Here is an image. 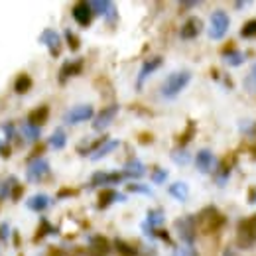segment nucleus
I'll use <instances>...</instances> for the list:
<instances>
[{
	"mask_svg": "<svg viewBox=\"0 0 256 256\" xmlns=\"http://www.w3.org/2000/svg\"><path fill=\"white\" fill-rule=\"evenodd\" d=\"M192 81V73L190 71H176L172 75H168V79L162 85V96L164 98H176Z\"/></svg>",
	"mask_w": 256,
	"mask_h": 256,
	"instance_id": "nucleus-1",
	"label": "nucleus"
},
{
	"mask_svg": "<svg viewBox=\"0 0 256 256\" xmlns=\"http://www.w3.org/2000/svg\"><path fill=\"white\" fill-rule=\"evenodd\" d=\"M224 224V217L221 215L219 209L215 207H205L199 215H197V228L203 232H215Z\"/></svg>",
	"mask_w": 256,
	"mask_h": 256,
	"instance_id": "nucleus-2",
	"label": "nucleus"
},
{
	"mask_svg": "<svg viewBox=\"0 0 256 256\" xmlns=\"http://www.w3.org/2000/svg\"><path fill=\"white\" fill-rule=\"evenodd\" d=\"M256 240V215L242 219L236 228V244L240 248H250Z\"/></svg>",
	"mask_w": 256,
	"mask_h": 256,
	"instance_id": "nucleus-3",
	"label": "nucleus"
},
{
	"mask_svg": "<svg viewBox=\"0 0 256 256\" xmlns=\"http://www.w3.org/2000/svg\"><path fill=\"white\" fill-rule=\"evenodd\" d=\"M174 226H176L180 238H182L188 246H192L193 240H195V234H197V217H193V215L180 217V219L174 223Z\"/></svg>",
	"mask_w": 256,
	"mask_h": 256,
	"instance_id": "nucleus-4",
	"label": "nucleus"
},
{
	"mask_svg": "<svg viewBox=\"0 0 256 256\" xmlns=\"http://www.w3.org/2000/svg\"><path fill=\"white\" fill-rule=\"evenodd\" d=\"M230 20L224 10H215L211 14V26H209V38L211 40H223L224 34L228 32Z\"/></svg>",
	"mask_w": 256,
	"mask_h": 256,
	"instance_id": "nucleus-5",
	"label": "nucleus"
},
{
	"mask_svg": "<svg viewBox=\"0 0 256 256\" xmlns=\"http://www.w3.org/2000/svg\"><path fill=\"white\" fill-rule=\"evenodd\" d=\"M93 118V106L91 104H75L64 114L65 124H79Z\"/></svg>",
	"mask_w": 256,
	"mask_h": 256,
	"instance_id": "nucleus-6",
	"label": "nucleus"
},
{
	"mask_svg": "<svg viewBox=\"0 0 256 256\" xmlns=\"http://www.w3.org/2000/svg\"><path fill=\"white\" fill-rule=\"evenodd\" d=\"M48 174H50V162L46 160V158H36V160H32L30 166H28V170H26V178L32 184L42 182Z\"/></svg>",
	"mask_w": 256,
	"mask_h": 256,
	"instance_id": "nucleus-7",
	"label": "nucleus"
},
{
	"mask_svg": "<svg viewBox=\"0 0 256 256\" xmlns=\"http://www.w3.org/2000/svg\"><path fill=\"white\" fill-rule=\"evenodd\" d=\"M118 108H120L118 104H108V106H104V108L96 114V118L93 120V128H95L96 132H102L104 128H108L112 124V120H114Z\"/></svg>",
	"mask_w": 256,
	"mask_h": 256,
	"instance_id": "nucleus-8",
	"label": "nucleus"
},
{
	"mask_svg": "<svg viewBox=\"0 0 256 256\" xmlns=\"http://www.w3.org/2000/svg\"><path fill=\"white\" fill-rule=\"evenodd\" d=\"M195 166H197V170H199L201 174H213V172L217 170V162H215L213 152L207 150V148L199 150L197 156H195Z\"/></svg>",
	"mask_w": 256,
	"mask_h": 256,
	"instance_id": "nucleus-9",
	"label": "nucleus"
},
{
	"mask_svg": "<svg viewBox=\"0 0 256 256\" xmlns=\"http://www.w3.org/2000/svg\"><path fill=\"white\" fill-rule=\"evenodd\" d=\"M40 44H44L54 58H58L60 52H62V38H60V34L56 32V30H50V28L44 30L42 36H40Z\"/></svg>",
	"mask_w": 256,
	"mask_h": 256,
	"instance_id": "nucleus-10",
	"label": "nucleus"
},
{
	"mask_svg": "<svg viewBox=\"0 0 256 256\" xmlns=\"http://www.w3.org/2000/svg\"><path fill=\"white\" fill-rule=\"evenodd\" d=\"M162 65V58H150V60H146L144 64H142V67H140V73H138V79H136V89L140 91L142 89V85H144V81L158 69Z\"/></svg>",
	"mask_w": 256,
	"mask_h": 256,
	"instance_id": "nucleus-11",
	"label": "nucleus"
},
{
	"mask_svg": "<svg viewBox=\"0 0 256 256\" xmlns=\"http://www.w3.org/2000/svg\"><path fill=\"white\" fill-rule=\"evenodd\" d=\"M71 14H73L75 22L85 28V26H89V22H91V14H93V12H91V4H89V2H79V4L73 6Z\"/></svg>",
	"mask_w": 256,
	"mask_h": 256,
	"instance_id": "nucleus-12",
	"label": "nucleus"
},
{
	"mask_svg": "<svg viewBox=\"0 0 256 256\" xmlns=\"http://www.w3.org/2000/svg\"><path fill=\"white\" fill-rule=\"evenodd\" d=\"M91 4V8H95L96 14H100V16H104L108 22H114L116 20V6L112 4V2H106V0H93V2H89Z\"/></svg>",
	"mask_w": 256,
	"mask_h": 256,
	"instance_id": "nucleus-13",
	"label": "nucleus"
},
{
	"mask_svg": "<svg viewBox=\"0 0 256 256\" xmlns=\"http://www.w3.org/2000/svg\"><path fill=\"white\" fill-rule=\"evenodd\" d=\"M124 176L122 174H106V172H96L95 176L91 178L89 188H98V186H108V184H118Z\"/></svg>",
	"mask_w": 256,
	"mask_h": 256,
	"instance_id": "nucleus-14",
	"label": "nucleus"
},
{
	"mask_svg": "<svg viewBox=\"0 0 256 256\" xmlns=\"http://www.w3.org/2000/svg\"><path fill=\"white\" fill-rule=\"evenodd\" d=\"M203 30V22L199 20V18H190L184 26H182V32L180 36L184 38V40H195L199 34Z\"/></svg>",
	"mask_w": 256,
	"mask_h": 256,
	"instance_id": "nucleus-15",
	"label": "nucleus"
},
{
	"mask_svg": "<svg viewBox=\"0 0 256 256\" xmlns=\"http://www.w3.org/2000/svg\"><path fill=\"white\" fill-rule=\"evenodd\" d=\"M50 203H52V199H50L46 193H36V195H32V197L26 201V207H28L30 211L42 213V211H46V209L50 207Z\"/></svg>",
	"mask_w": 256,
	"mask_h": 256,
	"instance_id": "nucleus-16",
	"label": "nucleus"
},
{
	"mask_svg": "<svg viewBox=\"0 0 256 256\" xmlns=\"http://www.w3.org/2000/svg\"><path fill=\"white\" fill-rule=\"evenodd\" d=\"M110 250L108 240L104 236H91L89 240V254L91 256H106Z\"/></svg>",
	"mask_w": 256,
	"mask_h": 256,
	"instance_id": "nucleus-17",
	"label": "nucleus"
},
{
	"mask_svg": "<svg viewBox=\"0 0 256 256\" xmlns=\"http://www.w3.org/2000/svg\"><path fill=\"white\" fill-rule=\"evenodd\" d=\"M144 174H146V168H144V164L140 160L132 158V160H128L126 164H124V170H122V176H124V178L138 180V178H142Z\"/></svg>",
	"mask_w": 256,
	"mask_h": 256,
	"instance_id": "nucleus-18",
	"label": "nucleus"
},
{
	"mask_svg": "<svg viewBox=\"0 0 256 256\" xmlns=\"http://www.w3.org/2000/svg\"><path fill=\"white\" fill-rule=\"evenodd\" d=\"M114 201H120L122 203V201H126V195L116 193L114 190H104V192L98 195V209H106Z\"/></svg>",
	"mask_w": 256,
	"mask_h": 256,
	"instance_id": "nucleus-19",
	"label": "nucleus"
},
{
	"mask_svg": "<svg viewBox=\"0 0 256 256\" xmlns=\"http://www.w3.org/2000/svg\"><path fill=\"white\" fill-rule=\"evenodd\" d=\"M50 116V106L48 104H40L38 108H34L32 112L28 114V122L34 126H42Z\"/></svg>",
	"mask_w": 256,
	"mask_h": 256,
	"instance_id": "nucleus-20",
	"label": "nucleus"
},
{
	"mask_svg": "<svg viewBox=\"0 0 256 256\" xmlns=\"http://www.w3.org/2000/svg\"><path fill=\"white\" fill-rule=\"evenodd\" d=\"M168 192H170V195H172L174 199L186 201L188 195H190V186H188L186 182H176V184H172V186L168 188Z\"/></svg>",
	"mask_w": 256,
	"mask_h": 256,
	"instance_id": "nucleus-21",
	"label": "nucleus"
},
{
	"mask_svg": "<svg viewBox=\"0 0 256 256\" xmlns=\"http://www.w3.org/2000/svg\"><path fill=\"white\" fill-rule=\"evenodd\" d=\"M118 140H106V142H102V146H98L95 150V154H91V160H100V158H104L106 154H110L114 148H118Z\"/></svg>",
	"mask_w": 256,
	"mask_h": 256,
	"instance_id": "nucleus-22",
	"label": "nucleus"
},
{
	"mask_svg": "<svg viewBox=\"0 0 256 256\" xmlns=\"http://www.w3.org/2000/svg\"><path fill=\"white\" fill-rule=\"evenodd\" d=\"M230 160L226 158V160L221 164V168H217L215 170V182H217V186H226V180H228V176H230Z\"/></svg>",
	"mask_w": 256,
	"mask_h": 256,
	"instance_id": "nucleus-23",
	"label": "nucleus"
},
{
	"mask_svg": "<svg viewBox=\"0 0 256 256\" xmlns=\"http://www.w3.org/2000/svg\"><path fill=\"white\" fill-rule=\"evenodd\" d=\"M30 89H32V77H30L28 73L18 75V79H16V83H14V91H16L18 95H22V93H28Z\"/></svg>",
	"mask_w": 256,
	"mask_h": 256,
	"instance_id": "nucleus-24",
	"label": "nucleus"
},
{
	"mask_svg": "<svg viewBox=\"0 0 256 256\" xmlns=\"http://www.w3.org/2000/svg\"><path fill=\"white\" fill-rule=\"evenodd\" d=\"M65 144H67V136H65L64 128L54 130V134L50 136V146L56 148V150H64Z\"/></svg>",
	"mask_w": 256,
	"mask_h": 256,
	"instance_id": "nucleus-25",
	"label": "nucleus"
},
{
	"mask_svg": "<svg viewBox=\"0 0 256 256\" xmlns=\"http://www.w3.org/2000/svg\"><path fill=\"white\" fill-rule=\"evenodd\" d=\"M223 60H224V64L230 65V67H238V65L244 64V54L238 52V50H230V52L224 54Z\"/></svg>",
	"mask_w": 256,
	"mask_h": 256,
	"instance_id": "nucleus-26",
	"label": "nucleus"
},
{
	"mask_svg": "<svg viewBox=\"0 0 256 256\" xmlns=\"http://www.w3.org/2000/svg\"><path fill=\"white\" fill-rule=\"evenodd\" d=\"M81 67H83V62H81V60L65 64L64 67H62V81H65V79L71 77V75H79V73H81Z\"/></svg>",
	"mask_w": 256,
	"mask_h": 256,
	"instance_id": "nucleus-27",
	"label": "nucleus"
},
{
	"mask_svg": "<svg viewBox=\"0 0 256 256\" xmlns=\"http://www.w3.org/2000/svg\"><path fill=\"white\" fill-rule=\"evenodd\" d=\"M16 186H18V180H16L14 176H10L8 180L0 182V199L12 197V192H14V188H16Z\"/></svg>",
	"mask_w": 256,
	"mask_h": 256,
	"instance_id": "nucleus-28",
	"label": "nucleus"
},
{
	"mask_svg": "<svg viewBox=\"0 0 256 256\" xmlns=\"http://www.w3.org/2000/svg\"><path fill=\"white\" fill-rule=\"evenodd\" d=\"M22 134H24V138L28 140V142H36V140H40V126H34L30 124L28 120L22 124Z\"/></svg>",
	"mask_w": 256,
	"mask_h": 256,
	"instance_id": "nucleus-29",
	"label": "nucleus"
},
{
	"mask_svg": "<svg viewBox=\"0 0 256 256\" xmlns=\"http://www.w3.org/2000/svg\"><path fill=\"white\" fill-rule=\"evenodd\" d=\"M146 223L150 224L152 228H154V226H160V224L164 223V209H150Z\"/></svg>",
	"mask_w": 256,
	"mask_h": 256,
	"instance_id": "nucleus-30",
	"label": "nucleus"
},
{
	"mask_svg": "<svg viewBox=\"0 0 256 256\" xmlns=\"http://www.w3.org/2000/svg\"><path fill=\"white\" fill-rule=\"evenodd\" d=\"M244 89L248 91V93H256V62L252 64L250 67V71H248V75L244 77Z\"/></svg>",
	"mask_w": 256,
	"mask_h": 256,
	"instance_id": "nucleus-31",
	"label": "nucleus"
},
{
	"mask_svg": "<svg viewBox=\"0 0 256 256\" xmlns=\"http://www.w3.org/2000/svg\"><path fill=\"white\" fill-rule=\"evenodd\" d=\"M172 160L176 162L178 166H186V164H190L192 156H190V152H186V150H174V152H172Z\"/></svg>",
	"mask_w": 256,
	"mask_h": 256,
	"instance_id": "nucleus-32",
	"label": "nucleus"
},
{
	"mask_svg": "<svg viewBox=\"0 0 256 256\" xmlns=\"http://www.w3.org/2000/svg\"><path fill=\"white\" fill-rule=\"evenodd\" d=\"M114 246H116V250L120 252L122 256H136V248L134 246H130L128 242H124V240H114Z\"/></svg>",
	"mask_w": 256,
	"mask_h": 256,
	"instance_id": "nucleus-33",
	"label": "nucleus"
},
{
	"mask_svg": "<svg viewBox=\"0 0 256 256\" xmlns=\"http://www.w3.org/2000/svg\"><path fill=\"white\" fill-rule=\"evenodd\" d=\"M166 180H168V170H164V168H154L152 170V184L162 186Z\"/></svg>",
	"mask_w": 256,
	"mask_h": 256,
	"instance_id": "nucleus-34",
	"label": "nucleus"
},
{
	"mask_svg": "<svg viewBox=\"0 0 256 256\" xmlns=\"http://www.w3.org/2000/svg\"><path fill=\"white\" fill-rule=\"evenodd\" d=\"M240 36H242V38H252V36H256V20L246 22L244 28L240 30Z\"/></svg>",
	"mask_w": 256,
	"mask_h": 256,
	"instance_id": "nucleus-35",
	"label": "nucleus"
},
{
	"mask_svg": "<svg viewBox=\"0 0 256 256\" xmlns=\"http://www.w3.org/2000/svg\"><path fill=\"white\" fill-rule=\"evenodd\" d=\"M128 192L130 193H144V195H152V190L148 186H140V184H130L128 186Z\"/></svg>",
	"mask_w": 256,
	"mask_h": 256,
	"instance_id": "nucleus-36",
	"label": "nucleus"
},
{
	"mask_svg": "<svg viewBox=\"0 0 256 256\" xmlns=\"http://www.w3.org/2000/svg\"><path fill=\"white\" fill-rule=\"evenodd\" d=\"M193 132H195V124H193V122H190V124H188V130H186V132L182 134V138H180V144H182V146H184V144H188V142L192 140Z\"/></svg>",
	"mask_w": 256,
	"mask_h": 256,
	"instance_id": "nucleus-37",
	"label": "nucleus"
},
{
	"mask_svg": "<svg viewBox=\"0 0 256 256\" xmlns=\"http://www.w3.org/2000/svg\"><path fill=\"white\" fill-rule=\"evenodd\" d=\"M65 38H67L69 48H71L73 52H77V50H79V40H77V36L71 32V30H67V32H65Z\"/></svg>",
	"mask_w": 256,
	"mask_h": 256,
	"instance_id": "nucleus-38",
	"label": "nucleus"
},
{
	"mask_svg": "<svg viewBox=\"0 0 256 256\" xmlns=\"http://www.w3.org/2000/svg\"><path fill=\"white\" fill-rule=\"evenodd\" d=\"M174 256H199V254H197V250H195L193 246H180V248L174 252Z\"/></svg>",
	"mask_w": 256,
	"mask_h": 256,
	"instance_id": "nucleus-39",
	"label": "nucleus"
},
{
	"mask_svg": "<svg viewBox=\"0 0 256 256\" xmlns=\"http://www.w3.org/2000/svg\"><path fill=\"white\" fill-rule=\"evenodd\" d=\"M2 130H4V134H6V140H12L14 134H16V130H14V124H12V122H4V124H2Z\"/></svg>",
	"mask_w": 256,
	"mask_h": 256,
	"instance_id": "nucleus-40",
	"label": "nucleus"
},
{
	"mask_svg": "<svg viewBox=\"0 0 256 256\" xmlns=\"http://www.w3.org/2000/svg\"><path fill=\"white\" fill-rule=\"evenodd\" d=\"M238 128H240V132H254V122L252 120H240V124H238Z\"/></svg>",
	"mask_w": 256,
	"mask_h": 256,
	"instance_id": "nucleus-41",
	"label": "nucleus"
},
{
	"mask_svg": "<svg viewBox=\"0 0 256 256\" xmlns=\"http://www.w3.org/2000/svg\"><path fill=\"white\" fill-rule=\"evenodd\" d=\"M8 236H10V226L6 223H2L0 224V238L2 240H8Z\"/></svg>",
	"mask_w": 256,
	"mask_h": 256,
	"instance_id": "nucleus-42",
	"label": "nucleus"
},
{
	"mask_svg": "<svg viewBox=\"0 0 256 256\" xmlns=\"http://www.w3.org/2000/svg\"><path fill=\"white\" fill-rule=\"evenodd\" d=\"M0 156L2 158H8L10 156V148L4 144V140H0Z\"/></svg>",
	"mask_w": 256,
	"mask_h": 256,
	"instance_id": "nucleus-43",
	"label": "nucleus"
},
{
	"mask_svg": "<svg viewBox=\"0 0 256 256\" xmlns=\"http://www.w3.org/2000/svg\"><path fill=\"white\" fill-rule=\"evenodd\" d=\"M22 192H24V190H22V186L18 184V186L14 188V192H12V201H18V199H20V195H22Z\"/></svg>",
	"mask_w": 256,
	"mask_h": 256,
	"instance_id": "nucleus-44",
	"label": "nucleus"
},
{
	"mask_svg": "<svg viewBox=\"0 0 256 256\" xmlns=\"http://www.w3.org/2000/svg\"><path fill=\"white\" fill-rule=\"evenodd\" d=\"M197 6V2H182V8H193Z\"/></svg>",
	"mask_w": 256,
	"mask_h": 256,
	"instance_id": "nucleus-45",
	"label": "nucleus"
},
{
	"mask_svg": "<svg viewBox=\"0 0 256 256\" xmlns=\"http://www.w3.org/2000/svg\"><path fill=\"white\" fill-rule=\"evenodd\" d=\"M223 256H234V252H232L230 248H226V250H224V252H223Z\"/></svg>",
	"mask_w": 256,
	"mask_h": 256,
	"instance_id": "nucleus-46",
	"label": "nucleus"
}]
</instances>
